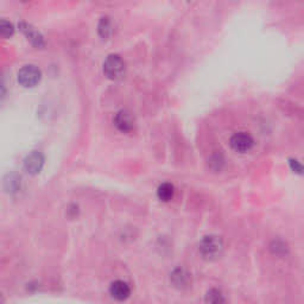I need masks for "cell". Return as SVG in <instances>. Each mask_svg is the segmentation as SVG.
Returning a JSON list of instances; mask_svg holds the SVG:
<instances>
[{
    "mask_svg": "<svg viewBox=\"0 0 304 304\" xmlns=\"http://www.w3.org/2000/svg\"><path fill=\"white\" fill-rule=\"evenodd\" d=\"M198 251L202 258L206 260H215L220 258L224 252L222 239L217 235H207L201 240L198 245Z\"/></svg>",
    "mask_w": 304,
    "mask_h": 304,
    "instance_id": "obj_1",
    "label": "cell"
},
{
    "mask_svg": "<svg viewBox=\"0 0 304 304\" xmlns=\"http://www.w3.org/2000/svg\"><path fill=\"white\" fill-rule=\"evenodd\" d=\"M126 65L117 54L108 55L104 62V73L111 80H119L125 75Z\"/></svg>",
    "mask_w": 304,
    "mask_h": 304,
    "instance_id": "obj_2",
    "label": "cell"
},
{
    "mask_svg": "<svg viewBox=\"0 0 304 304\" xmlns=\"http://www.w3.org/2000/svg\"><path fill=\"white\" fill-rule=\"evenodd\" d=\"M40 77L42 71L35 65H26L18 71V82L26 88L35 87L40 81Z\"/></svg>",
    "mask_w": 304,
    "mask_h": 304,
    "instance_id": "obj_3",
    "label": "cell"
},
{
    "mask_svg": "<svg viewBox=\"0 0 304 304\" xmlns=\"http://www.w3.org/2000/svg\"><path fill=\"white\" fill-rule=\"evenodd\" d=\"M230 144L236 152H247L252 149L254 140L250 133L236 132L231 137Z\"/></svg>",
    "mask_w": 304,
    "mask_h": 304,
    "instance_id": "obj_4",
    "label": "cell"
},
{
    "mask_svg": "<svg viewBox=\"0 0 304 304\" xmlns=\"http://www.w3.org/2000/svg\"><path fill=\"white\" fill-rule=\"evenodd\" d=\"M44 165V156L39 151H32L25 157L24 169L29 174L36 175L42 170Z\"/></svg>",
    "mask_w": 304,
    "mask_h": 304,
    "instance_id": "obj_5",
    "label": "cell"
},
{
    "mask_svg": "<svg viewBox=\"0 0 304 304\" xmlns=\"http://www.w3.org/2000/svg\"><path fill=\"white\" fill-rule=\"evenodd\" d=\"M113 123L115 127L124 133L132 131L134 126V119L132 114L126 110H120L119 112H117L113 118Z\"/></svg>",
    "mask_w": 304,
    "mask_h": 304,
    "instance_id": "obj_6",
    "label": "cell"
},
{
    "mask_svg": "<svg viewBox=\"0 0 304 304\" xmlns=\"http://www.w3.org/2000/svg\"><path fill=\"white\" fill-rule=\"evenodd\" d=\"M19 29L22 30V32L28 37V39L31 42L32 46H35L37 48H42L44 47V38L38 30L36 28H33L31 24L25 23V22H21L19 23Z\"/></svg>",
    "mask_w": 304,
    "mask_h": 304,
    "instance_id": "obj_7",
    "label": "cell"
},
{
    "mask_svg": "<svg viewBox=\"0 0 304 304\" xmlns=\"http://www.w3.org/2000/svg\"><path fill=\"white\" fill-rule=\"evenodd\" d=\"M110 294L112 297L117 301H125L130 297L131 295V289L129 284L124 280H115L111 284L110 287Z\"/></svg>",
    "mask_w": 304,
    "mask_h": 304,
    "instance_id": "obj_8",
    "label": "cell"
},
{
    "mask_svg": "<svg viewBox=\"0 0 304 304\" xmlns=\"http://www.w3.org/2000/svg\"><path fill=\"white\" fill-rule=\"evenodd\" d=\"M171 281L174 287L178 289H183L189 287L190 283V275L183 269H176L171 273Z\"/></svg>",
    "mask_w": 304,
    "mask_h": 304,
    "instance_id": "obj_9",
    "label": "cell"
},
{
    "mask_svg": "<svg viewBox=\"0 0 304 304\" xmlns=\"http://www.w3.org/2000/svg\"><path fill=\"white\" fill-rule=\"evenodd\" d=\"M174 195H175V187L169 182L162 183V185L158 187V189H157V196H158L159 200L163 202H169L170 200H172Z\"/></svg>",
    "mask_w": 304,
    "mask_h": 304,
    "instance_id": "obj_10",
    "label": "cell"
},
{
    "mask_svg": "<svg viewBox=\"0 0 304 304\" xmlns=\"http://www.w3.org/2000/svg\"><path fill=\"white\" fill-rule=\"evenodd\" d=\"M97 31H99V35L103 37V38H108L112 35V31H113V26H112L111 19L108 17H103L99 22V25H97Z\"/></svg>",
    "mask_w": 304,
    "mask_h": 304,
    "instance_id": "obj_11",
    "label": "cell"
},
{
    "mask_svg": "<svg viewBox=\"0 0 304 304\" xmlns=\"http://www.w3.org/2000/svg\"><path fill=\"white\" fill-rule=\"evenodd\" d=\"M206 304H224L225 303V297L222 292L217 289H211V290L207 291L205 297Z\"/></svg>",
    "mask_w": 304,
    "mask_h": 304,
    "instance_id": "obj_12",
    "label": "cell"
},
{
    "mask_svg": "<svg viewBox=\"0 0 304 304\" xmlns=\"http://www.w3.org/2000/svg\"><path fill=\"white\" fill-rule=\"evenodd\" d=\"M14 32V26L12 23L7 22L5 19H2L0 22V35H2L4 38H9L13 35Z\"/></svg>",
    "mask_w": 304,
    "mask_h": 304,
    "instance_id": "obj_13",
    "label": "cell"
},
{
    "mask_svg": "<svg viewBox=\"0 0 304 304\" xmlns=\"http://www.w3.org/2000/svg\"><path fill=\"white\" fill-rule=\"evenodd\" d=\"M290 165L292 170H295L296 172H303V167L297 162V160H290Z\"/></svg>",
    "mask_w": 304,
    "mask_h": 304,
    "instance_id": "obj_14",
    "label": "cell"
}]
</instances>
